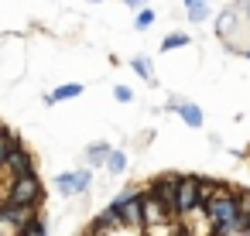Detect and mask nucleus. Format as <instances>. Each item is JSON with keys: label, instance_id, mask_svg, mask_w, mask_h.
Instances as JSON below:
<instances>
[{"label": "nucleus", "instance_id": "obj_1", "mask_svg": "<svg viewBox=\"0 0 250 236\" xmlns=\"http://www.w3.org/2000/svg\"><path fill=\"white\" fill-rule=\"evenodd\" d=\"M42 198H45V192H42V181H38L35 171L11 178V185L4 188V195H0L4 205H42Z\"/></svg>", "mask_w": 250, "mask_h": 236}, {"label": "nucleus", "instance_id": "obj_2", "mask_svg": "<svg viewBox=\"0 0 250 236\" xmlns=\"http://www.w3.org/2000/svg\"><path fill=\"white\" fill-rule=\"evenodd\" d=\"M55 188L65 195V198H76V195H89L93 192V168H76V171H62L55 175Z\"/></svg>", "mask_w": 250, "mask_h": 236}, {"label": "nucleus", "instance_id": "obj_3", "mask_svg": "<svg viewBox=\"0 0 250 236\" xmlns=\"http://www.w3.org/2000/svg\"><path fill=\"white\" fill-rule=\"evenodd\" d=\"M165 110H168V113H175V117H178L185 127H192V130H199V127L206 123L202 106H199V103H192V99H185V96H168Z\"/></svg>", "mask_w": 250, "mask_h": 236}, {"label": "nucleus", "instance_id": "obj_4", "mask_svg": "<svg viewBox=\"0 0 250 236\" xmlns=\"http://www.w3.org/2000/svg\"><path fill=\"white\" fill-rule=\"evenodd\" d=\"M178 178L182 175H161V178H154L151 185H147V195L158 202V205H165L171 216H175V195H178ZM178 219V216H175Z\"/></svg>", "mask_w": 250, "mask_h": 236}, {"label": "nucleus", "instance_id": "obj_5", "mask_svg": "<svg viewBox=\"0 0 250 236\" xmlns=\"http://www.w3.org/2000/svg\"><path fill=\"white\" fill-rule=\"evenodd\" d=\"M117 212H120V229H141L144 226V192L134 188Z\"/></svg>", "mask_w": 250, "mask_h": 236}, {"label": "nucleus", "instance_id": "obj_6", "mask_svg": "<svg viewBox=\"0 0 250 236\" xmlns=\"http://www.w3.org/2000/svg\"><path fill=\"white\" fill-rule=\"evenodd\" d=\"M195 205H199V178L182 175V178H178V195H175V216L182 219V216L192 212Z\"/></svg>", "mask_w": 250, "mask_h": 236}, {"label": "nucleus", "instance_id": "obj_7", "mask_svg": "<svg viewBox=\"0 0 250 236\" xmlns=\"http://www.w3.org/2000/svg\"><path fill=\"white\" fill-rule=\"evenodd\" d=\"M0 171H4L7 178H18V175H31L35 171V154L24 147V144H18L11 154H7V161L0 164Z\"/></svg>", "mask_w": 250, "mask_h": 236}, {"label": "nucleus", "instance_id": "obj_8", "mask_svg": "<svg viewBox=\"0 0 250 236\" xmlns=\"http://www.w3.org/2000/svg\"><path fill=\"white\" fill-rule=\"evenodd\" d=\"M212 28H216V38H223V41H229V38L243 28V18H240V11H236V4L223 7V11L212 18Z\"/></svg>", "mask_w": 250, "mask_h": 236}, {"label": "nucleus", "instance_id": "obj_9", "mask_svg": "<svg viewBox=\"0 0 250 236\" xmlns=\"http://www.w3.org/2000/svg\"><path fill=\"white\" fill-rule=\"evenodd\" d=\"M0 219L18 226V229H24L28 222L38 219V205H4V202H0Z\"/></svg>", "mask_w": 250, "mask_h": 236}, {"label": "nucleus", "instance_id": "obj_10", "mask_svg": "<svg viewBox=\"0 0 250 236\" xmlns=\"http://www.w3.org/2000/svg\"><path fill=\"white\" fill-rule=\"evenodd\" d=\"M83 89H86L83 82H62V86H55L52 93H45V96H42V103H45V106H55V103L79 99V96H83Z\"/></svg>", "mask_w": 250, "mask_h": 236}, {"label": "nucleus", "instance_id": "obj_11", "mask_svg": "<svg viewBox=\"0 0 250 236\" xmlns=\"http://www.w3.org/2000/svg\"><path fill=\"white\" fill-rule=\"evenodd\" d=\"M110 140H93V144H86V151H83V157H86V164L89 168H103L106 164V154H110Z\"/></svg>", "mask_w": 250, "mask_h": 236}, {"label": "nucleus", "instance_id": "obj_12", "mask_svg": "<svg viewBox=\"0 0 250 236\" xmlns=\"http://www.w3.org/2000/svg\"><path fill=\"white\" fill-rule=\"evenodd\" d=\"M185 21L195 24V28L209 24V21H212V0H202V4H188V7H185Z\"/></svg>", "mask_w": 250, "mask_h": 236}, {"label": "nucleus", "instance_id": "obj_13", "mask_svg": "<svg viewBox=\"0 0 250 236\" xmlns=\"http://www.w3.org/2000/svg\"><path fill=\"white\" fill-rule=\"evenodd\" d=\"M130 69H134V76L144 79L147 86H158V76H154V62H151V55H134V59H130Z\"/></svg>", "mask_w": 250, "mask_h": 236}, {"label": "nucleus", "instance_id": "obj_14", "mask_svg": "<svg viewBox=\"0 0 250 236\" xmlns=\"http://www.w3.org/2000/svg\"><path fill=\"white\" fill-rule=\"evenodd\" d=\"M93 229H100V233H113V229H120V212L117 209H103L100 216H96V222H93Z\"/></svg>", "mask_w": 250, "mask_h": 236}, {"label": "nucleus", "instance_id": "obj_15", "mask_svg": "<svg viewBox=\"0 0 250 236\" xmlns=\"http://www.w3.org/2000/svg\"><path fill=\"white\" fill-rule=\"evenodd\" d=\"M154 21H158V11L151 4H144V7L134 11V31H147V28H154Z\"/></svg>", "mask_w": 250, "mask_h": 236}, {"label": "nucleus", "instance_id": "obj_16", "mask_svg": "<svg viewBox=\"0 0 250 236\" xmlns=\"http://www.w3.org/2000/svg\"><path fill=\"white\" fill-rule=\"evenodd\" d=\"M103 168H106L113 178H117V175H124V171H127V154H124L120 147H110V154H106V164H103Z\"/></svg>", "mask_w": 250, "mask_h": 236}, {"label": "nucleus", "instance_id": "obj_17", "mask_svg": "<svg viewBox=\"0 0 250 236\" xmlns=\"http://www.w3.org/2000/svg\"><path fill=\"white\" fill-rule=\"evenodd\" d=\"M188 45H192V38L185 31H168L161 38V52H175V48H188Z\"/></svg>", "mask_w": 250, "mask_h": 236}, {"label": "nucleus", "instance_id": "obj_18", "mask_svg": "<svg viewBox=\"0 0 250 236\" xmlns=\"http://www.w3.org/2000/svg\"><path fill=\"white\" fill-rule=\"evenodd\" d=\"M18 144H21V140L14 137V130H7V127H0V164L7 161V154H11V151H14Z\"/></svg>", "mask_w": 250, "mask_h": 236}, {"label": "nucleus", "instance_id": "obj_19", "mask_svg": "<svg viewBox=\"0 0 250 236\" xmlns=\"http://www.w3.org/2000/svg\"><path fill=\"white\" fill-rule=\"evenodd\" d=\"M223 192V185L219 181H209V178H199V205H206L212 195H219Z\"/></svg>", "mask_w": 250, "mask_h": 236}, {"label": "nucleus", "instance_id": "obj_20", "mask_svg": "<svg viewBox=\"0 0 250 236\" xmlns=\"http://www.w3.org/2000/svg\"><path fill=\"white\" fill-rule=\"evenodd\" d=\"M21 236H48V222H45V219L38 216L35 222H28V226L21 229Z\"/></svg>", "mask_w": 250, "mask_h": 236}, {"label": "nucleus", "instance_id": "obj_21", "mask_svg": "<svg viewBox=\"0 0 250 236\" xmlns=\"http://www.w3.org/2000/svg\"><path fill=\"white\" fill-rule=\"evenodd\" d=\"M113 99H117V103H134V89L124 86V82H117V86H113Z\"/></svg>", "mask_w": 250, "mask_h": 236}, {"label": "nucleus", "instance_id": "obj_22", "mask_svg": "<svg viewBox=\"0 0 250 236\" xmlns=\"http://www.w3.org/2000/svg\"><path fill=\"white\" fill-rule=\"evenodd\" d=\"M233 198H236V212L250 219V192H233Z\"/></svg>", "mask_w": 250, "mask_h": 236}, {"label": "nucleus", "instance_id": "obj_23", "mask_svg": "<svg viewBox=\"0 0 250 236\" xmlns=\"http://www.w3.org/2000/svg\"><path fill=\"white\" fill-rule=\"evenodd\" d=\"M233 4H236V11L243 18V28H250V0H233Z\"/></svg>", "mask_w": 250, "mask_h": 236}, {"label": "nucleus", "instance_id": "obj_24", "mask_svg": "<svg viewBox=\"0 0 250 236\" xmlns=\"http://www.w3.org/2000/svg\"><path fill=\"white\" fill-rule=\"evenodd\" d=\"M0 236H21V229H18V226H11V222H4V219H0Z\"/></svg>", "mask_w": 250, "mask_h": 236}, {"label": "nucleus", "instance_id": "obj_25", "mask_svg": "<svg viewBox=\"0 0 250 236\" xmlns=\"http://www.w3.org/2000/svg\"><path fill=\"white\" fill-rule=\"evenodd\" d=\"M120 4H127V7H134V11H137V7H144V4H151V0H120Z\"/></svg>", "mask_w": 250, "mask_h": 236}, {"label": "nucleus", "instance_id": "obj_26", "mask_svg": "<svg viewBox=\"0 0 250 236\" xmlns=\"http://www.w3.org/2000/svg\"><path fill=\"white\" fill-rule=\"evenodd\" d=\"M236 55H243V59L250 62V45H243V48H236Z\"/></svg>", "mask_w": 250, "mask_h": 236}, {"label": "nucleus", "instance_id": "obj_27", "mask_svg": "<svg viewBox=\"0 0 250 236\" xmlns=\"http://www.w3.org/2000/svg\"><path fill=\"white\" fill-rule=\"evenodd\" d=\"M223 236H250V229H240V233H223Z\"/></svg>", "mask_w": 250, "mask_h": 236}, {"label": "nucleus", "instance_id": "obj_28", "mask_svg": "<svg viewBox=\"0 0 250 236\" xmlns=\"http://www.w3.org/2000/svg\"><path fill=\"white\" fill-rule=\"evenodd\" d=\"M182 4H185V7H188V4H202V0H182Z\"/></svg>", "mask_w": 250, "mask_h": 236}, {"label": "nucleus", "instance_id": "obj_29", "mask_svg": "<svg viewBox=\"0 0 250 236\" xmlns=\"http://www.w3.org/2000/svg\"><path fill=\"white\" fill-rule=\"evenodd\" d=\"M89 4H106V0H89Z\"/></svg>", "mask_w": 250, "mask_h": 236}]
</instances>
